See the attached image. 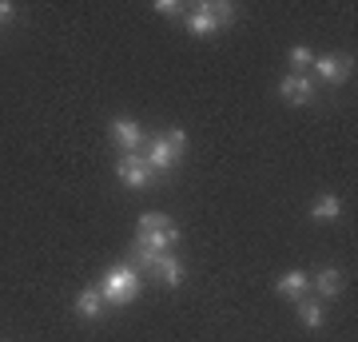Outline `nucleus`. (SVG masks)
Wrapping results in <instances>:
<instances>
[{
	"mask_svg": "<svg viewBox=\"0 0 358 342\" xmlns=\"http://www.w3.org/2000/svg\"><path fill=\"white\" fill-rule=\"evenodd\" d=\"M96 291H100V299L108 306H131L143 291V275L136 266L120 263V266H112V271H103V279H100Z\"/></svg>",
	"mask_w": 358,
	"mask_h": 342,
	"instance_id": "nucleus-1",
	"label": "nucleus"
},
{
	"mask_svg": "<svg viewBox=\"0 0 358 342\" xmlns=\"http://www.w3.org/2000/svg\"><path fill=\"white\" fill-rule=\"evenodd\" d=\"M235 20V4H223V0H203L195 13H187V32L192 36H215V32H223V28Z\"/></svg>",
	"mask_w": 358,
	"mask_h": 342,
	"instance_id": "nucleus-2",
	"label": "nucleus"
},
{
	"mask_svg": "<svg viewBox=\"0 0 358 342\" xmlns=\"http://www.w3.org/2000/svg\"><path fill=\"white\" fill-rule=\"evenodd\" d=\"M310 72L319 80H327V84H346L350 80V72H355V56H346V52H331V56H315V64H310Z\"/></svg>",
	"mask_w": 358,
	"mask_h": 342,
	"instance_id": "nucleus-3",
	"label": "nucleus"
},
{
	"mask_svg": "<svg viewBox=\"0 0 358 342\" xmlns=\"http://www.w3.org/2000/svg\"><path fill=\"white\" fill-rule=\"evenodd\" d=\"M115 176L124 179L128 187L143 191V187H152V167H148V159H143V152H128V155H120L115 159Z\"/></svg>",
	"mask_w": 358,
	"mask_h": 342,
	"instance_id": "nucleus-4",
	"label": "nucleus"
},
{
	"mask_svg": "<svg viewBox=\"0 0 358 342\" xmlns=\"http://www.w3.org/2000/svg\"><path fill=\"white\" fill-rule=\"evenodd\" d=\"M108 140L115 143V152L128 155V152H140L143 148V131L136 120H128V115H115L112 124H108Z\"/></svg>",
	"mask_w": 358,
	"mask_h": 342,
	"instance_id": "nucleus-5",
	"label": "nucleus"
},
{
	"mask_svg": "<svg viewBox=\"0 0 358 342\" xmlns=\"http://www.w3.org/2000/svg\"><path fill=\"white\" fill-rule=\"evenodd\" d=\"M279 96L287 104H310L315 100V76L310 72H287L279 80Z\"/></svg>",
	"mask_w": 358,
	"mask_h": 342,
	"instance_id": "nucleus-6",
	"label": "nucleus"
},
{
	"mask_svg": "<svg viewBox=\"0 0 358 342\" xmlns=\"http://www.w3.org/2000/svg\"><path fill=\"white\" fill-rule=\"evenodd\" d=\"M176 243H179V227L167 223L164 231H136L131 247H143V251H152V255H167V247H176Z\"/></svg>",
	"mask_w": 358,
	"mask_h": 342,
	"instance_id": "nucleus-7",
	"label": "nucleus"
},
{
	"mask_svg": "<svg viewBox=\"0 0 358 342\" xmlns=\"http://www.w3.org/2000/svg\"><path fill=\"white\" fill-rule=\"evenodd\" d=\"M343 287H346V279L338 266H322L319 275H310V291H319V299H338Z\"/></svg>",
	"mask_w": 358,
	"mask_h": 342,
	"instance_id": "nucleus-8",
	"label": "nucleus"
},
{
	"mask_svg": "<svg viewBox=\"0 0 358 342\" xmlns=\"http://www.w3.org/2000/svg\"><path fill=\"white\" fill-rule=\"evenodd\" d=\"M275 291L282 294V299H307V291H310V275L307 271H287V275H279L275 279Z\"/></svg>",
	"mask_w": 358,
	"mask_h": 342,
	"instance_id": "nucleus-9",
	"label": "nucleus"
},
{
	"mask_svg": "<svg viewBox=\"0 0 358 342\" xmlns=\"http://www.w3.org/2000/svg\"><path fill=\"white\" fill-rule=\"evenodd\" d=\"M143 159H148V167H152V171H171V167L179 164L176 155H171V148H167L164 136L148 140V155H143Z\"/></svg>",
	"mask_w": 358,
	"mask_h": 342,
	"instance_id": "nucleus-10",
	"label": "nucleus"
},
{
	"mask_svg": "<svg viewBox=\"0 0 358 342\" xmlns=\"http://www.w3.org/2000/svg\"><path fill=\"white\" fill-rule=\"evenodd\" d=\"M76 315L84 318V322H92V318H100L103 315V299L96 287H84V291L76 294Z\"/></svg>",
	"mask_w": 358,
	"mask_h": 342,
	"instance_id": "nucleus-11",
	"label": "nucleus"
},
{
	"mask_svg": "<svg viewBox=\"0 0 358 342\" xmlns=\"http://www.w3.org/2000/svg\"><path fill=\"white\" fill-rule=\"evenodd\" d=\"M338 215H343V199L338 195H319L310 203V219H319V223H334Z\"/></svg>",
	"mask_w": 358,
	"mask_h": 342,
	"instance_id": "nucleus-12",
	"label": "nucleus"
},
{
	"mask_svg": "<svg viewBox=\"0 0 358 342\" xmlns=\"http://www.w3.org/2000/svg\"><path fill=\"white\" fill-rule=\"evenodd\" d=\"M152 271L164 279V287H179V283H183V263H179L176 255H159Z\"/></svg>",
	"mask_w": 358,
	"mask_h": 342,
	"instance_id": "nucleus-13",
	"label": "nucleus"
},
{
	"mask_svg": "<svg viewBox=\"0 0 358 342\" xmlns=\"http://www.w3.org/2000/svg\"><path fill=\"white\" fill-rule=\"evenodd\" d=\"M299 322L307 330H322L327 327V311H322V303H315V299H299Z\"/></svg>",
	"mask_w": 358,
	"mask_h": 342,
	"instance_id": "nucleus-14",
	"label": "nucleus"
},
{
	"mask_svg": "<svg viewBox=\"0 0 358 342\" xmlns=\"http://www.w3.org/2000/svg\"><path fill=\"white\" fill-rule=\"evenodd\" d=\"M164 140H167V148H171V155L183 159V152H187V131H183V127H171V131H164Z\"/></svg>",
	"mask_w": 358,
	"mask_h": 342,
	"instance_id": "nucleus-15",
	"label": "nucleus"
},
{
	"mask_svg": "<svg viewBox=\"0 0 358 342\" xmlns=\"http://www.w3.org/2000/svg\"><path fill=\"white\" fill-rule=\"evenodd\" d=\"M291 64H294V72H310V64H315V52H310L307 44H294V48H291Z\"/></svg>",
	"mask_w": 358,
	"mask_h": 342,
	"instance_id": "nucleus-16",
	"label": "nucleus"
},
{
	"mask_svg": "<svg viewBox=\"0 0 358 342\" xmlns=\"http://www.w3.org/2000/svg\"><path fill=\"white\" fill-rule=\"evenodd\" d=\"M167 223H171V219H167L164 211H143V215H140V227H136V231H164Z\"/></svg>",
	"mask_w": 358,
	"mask_h": 342,
	"instance_id": "nucleus-17",
	"label": "nucleus"
},
{
	"mask_svg": "<svg viewBox=\"0 0 358 342\" xmlns=\"http://www.w3.org/2000/svg\"><path fill=\"white\" fill-rule=\"evenodd\" d=\"M155 13L159 16H179L183 13V4H179V0H155Z\"/></svg>",
	"mask_w": 358,
	"mask_h": 342,
	"instance_id": "nucleus-18",
	"label": "nucleus"
},
{
	"mask_svg": "<svg viewBox=\"0 0 358 342\" xmlns=\"http://www.w3.org/2000/svg\"><path fill=\"white\" fill-rule=\"evenodd\" d=\"M13 16H16V8H13V4H8V0H0V24H8Z\"/></svg>",
	"mask_w": 358,
	"mask_h": 342,
	"instance_id": "nucleus-19",
	"label": "nucleus"
}]
</instances>
